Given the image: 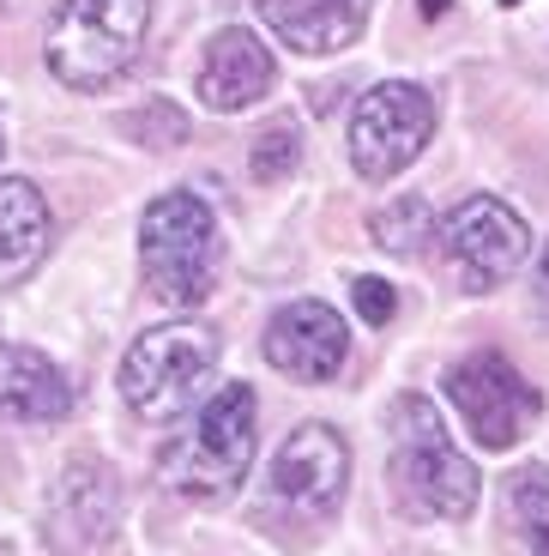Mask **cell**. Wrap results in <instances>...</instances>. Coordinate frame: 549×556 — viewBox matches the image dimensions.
Returning <instances> with one entry per match:
<instances>
[{
  "label": "cell",
  "instance_id": "1",
  "mask_svg": "<svg viewBox=\"0 0 549 556\" xmlns=\"http://www.w3.org/2000/svg\"><path fill=\"white\" fill-rule=\"evenodd\" d=\"M218 218L200 194H157L139 218V266L164 308H200L218 285Z\"/></svg>",
  "mask_w": 549,
  "mask_h": 556
},
{
  "label": "cell",
  "instance_id": "2",
  "mask_svg": "<svg viewBox=\"0 0 549 556\" xmlns=\"http://www.w3.org/2000/svg\"><path fill=\"white\" fill-rule=\"evenodd\" d=\"M152 25V0H61L42 37V61L67 91H103L133 67Z\"/></svg>",
  "mask_w": 549,
  "mask_h": 556
},
{
  "label": "cell",
  "instance_id": "3",
  "mask_svg": "<svg viewBox=\"0 0 549 556\" xmlns=\"http://www.w3.org/2000/svg\"><path fill=\"white\" fill-rule=\"evenodd\" d=\"M393 490L411 502V515L429 520H465L477 508V466L454 447L423 393H405L393 405Z\"/></svg>",
  "mask_w": 549,
  "mask_h": 556
},
{
  "label": "cell",
  "instance_id": "4",
  "mask_svg": "<svg viewBox=\"0 0 549 556\" xmlns=\"http://www.w3.org/2000/svg\"><path fill=\"white\" fill-rule=\"evenodd\" d=\"M254 417H260L254 388H242V381L218 388L206 400V412L188 424V435H176V442L157 454L164 484L181 490V496H193V502L230 496L247 478V459H254Z\"/></svg>",
  "mask_w": 549,
  "mask_h": 556
},
{
  "label": "cell",
  "instance_id": "5",
  "mask_svg": "<svg viewBox=\"0 0 549 556\" xmlns=\"http://www.w3.org/2000/svg\"><path fill=\"white\" fill-rule=\"evenodd\" d=\"M212 369H218V333L200 327V320H169V327H152V333H139L127 345L122 400L145 424H169L200 400Z\"/></svg>",
  "mask_w": 549,
  "mask_h": 556
},
{
  "label": "cell",
  "instance_id": "6",
  "mask_svg": "<svg viewBox=\"0 0 549 556\" xmlns=\"http://www.w3.org/2000/svg\"><path fill=\"white\" fill-rule=\"evenodd\" d=\"M429 134H435L429 91L411 79H386L362 91L357 110H350V164L369 181H393L429 146Z\"/></svg>",
  "mask_w": 549,
  "mask_h": 556
},
{
  "label": "cell",
  "instance_id": "7",
  "mask_svg": "<svg viewBox=\"0 0 549 556\" xmlns=\"http://www.w3.org/2000/svg\"><path fill=\"white\" fill-rule=\"evenodd\" d=\"M447 400H454V412L465 417V430L483 447H513L544 417V388H532L501 351H477V357L454 363L447 369Z\"/></svg>",
  "mask_w": 549,
  "mask_h": 556
},
{
  "label": "cell",
  "instance_id": "8",
  "mask_svg": "<svg viewBox=\"0 0 549 556\" xmlns=\"http://www.w3.org/2000/svg\"><path fill=\"white\" fill-rule=\"evenodd\" d=\"M441 254L454 261V273L465 278V291H495L508 273L525 266V249H532V230L525 218L495 194H471L459 200L435 230Z\"/></svg>",
  "mask_w": 549,
  "mask_h": 556
},
{
  "label": "cell",
  "instance_id": "9",
  "mask_svg": "<svg viewBox=\"0 0 549 556\" xmlns=\"http://www.w3.org/2000/svg\"><path fill=\"white\" fill-rule=\"evenodd\" d=\"M122 527V484L103 459H73L49 490L42 532L61 556H103Z\"/></svg>",
  "mask_w": 549,
  "mask_h": 556
},
{
  "label": "cell",
  "instance_id": "10",
  "mask_svg": "<svg viewBox=\"0 0 549 556\" xmlns=\"http://www.w3.org/2000/svg\"><path fill=\"white\" fill-rule=\"evenodd\" d=\"M350 484V447L332 424H303L272 459V496L296 515H332Z\"/></svg>",
  "mask_w": 549,
  "mask_h": 556
},
{
  "label": "cell",
  "instance_id": "11",
  "mask_svg": "<svg viewBox=\"0 0 549 556\" xmlns=\"http://www.w3.org/2000/svg\"><path fill=\"white\" fill-rule=\"evenodd\" d=\"M344 351H350V333H344L339 308L315 303V296L284 303L266 327V363L296 381H332L344 369Z\"/></svg>",
  "mask_w": 549,
  "mask_h": 556
},
{
  "label": "cell",
  "instance_id": "12",
  "mask_svg": "<svg viewBox=\"0 0 549 556\" xmlns=\"http://www.w3.org/2000/svg\"><path fill=\"white\" fill-rule=\"evenodd\" d=\"M272 79H278L272 49L247 25H230L206 42V61H200V98H206V110H218V115L247 110V103H260L272 91Z\"/></svg>",
  "mask_w": 549,
  "mask_h": 556
},
{
  "label": "cell",
  "instance_id": "13",
  "mask_svg": "<svg viewBox=\"0 0 549 556\" xmlns=\"http://www.w3.org/2000/svg\"><path fill=\"white\" fill-rule=\"evenodd\" d=\"M73 412V381L37 345H0V417L61 424Z\"/></svg>",
  "mask_w": 549,
  "mask_h": 556
},
{
  "label": "cell",
  "instance_id": "14",
  "mask_svg": "<svg viewBox=\"0 0 549 556\" xmlns=\"http://www.w3.org/2000/svg\"><path fill=\"white\" fill-rule=\"evenodd\" d=\"M49 230H55V218H49V200H42L37 181H25V176L0 181V291L25 285L42 266Z\"/></svg>",
  "mask_w": 549,
  "mask_h": 556
},
{
  "label": "cell",
  "instance_id": "15",
  "mask_svg": "<svg viewBox=\"0 0 549 556\" xmlns=\"http://www.w3.org/2000/svg\"><path fill=\"white\" fill-rule=\"evenodd\" d=\"M266 25L296 55H339L369 30V0H266Z\"/></svg>",
  "mask_w": 549,
  "mask_h": 556
},
{
  "label": "cell",
  "instance_id": "16",
  "mask_svg": "<svg viewBox=\"0 0 549 556\" xmlns=\"http://www.w3.org/2000/svg\"><path fill=\"white\" fill-rule=\"evenodd\" d=\"M374 242H381L386 254H417L429 237H435V212L423 206L417 194H398V206H381L369 218Z\"/></svg>",
  "mask_w": 549,
  "mask_h": 556
},
{
  "label": "cell",
  "instance_id": "17",
  "mask_svg": "<svg viewBox=\"0 0 549 556\" xmlns=\"http://www.w3.org/2000/svg\"><path fill=\"white\" fill-rule=\"evenodd\" d=\"M296 164H303V127H296V122H272L260 139H254V152H247V169H254L260 188L290 181V176H296Z\"/></svg>",
  "mask_w": 549,
  "mask_h": 556
},
{
  "label": "cell",
  "instance_id": "18",
  "mask_svg": "<svg viewBox=\"0 0 549 556\" xmlns=\"http://www.w3.org/2000/svg\"><path fill=\"white\" fill-rule=\"evenodd\" d=\"M122 134L133 139V146H152V152H169V146H181V139H188V115H181L169 98H157V103H145V110L122 115Z\"/></svg>",
  "mask_w": 549,
  "mask_h": 556
},
{
  "label": "cell",
  "instance_id": "19",
  "mask_svg": "<svg viewBox=\"0 0 549 556\" xmlns=\"http://www.w3.org/2000/svg\"><path fill=\"white\" fill-rule=\"evenodd\" d=\"M513 496H520L525 515V539H532V556H549V472H520L513 478Z\"/></svg>",
  "mask_w": 549,
  "mask_h": 556
},
{
  "label": "cell",
  "instance_id": "20",
  "mask_svg": "<svg viewBox=\"0 0 549 556\" xmlns=\"http://www.w3.org/2000/svg\"><path fill=\"white\" fill-rule=\"evenodd\" d=\"M350 303H357V315L369 320V327H386V320H393V308H398V291L386 285V278L362 273L357 285H350Z\"/></svg>",
  "mask_w": 549,
  "mask_h": 556
},
{
  "label": "cell",
  "instance_id": "21",
  "mask_svg": "<svg viewBox=\"0 0 549 556\" xmlns=\"http://www.w3.org/2000/svg\"><path fill=\"white\" fill-rule=\"evenodd\" d=\"M532 303H537V315L549 320V249L537 254V266H532Z\"/></svg>",
  "mask_w": 549,
  "mask_h": 556
},
{
  "label": "cell",
  "instance_id": "22",
  "mask_svg": "<svg viewBox=\"0 0 549 556\" xmlns=\"http://www.w3.org/2000/svg\"><path fill=\"white\" fill-rule=\"evenodd\" d=\"M417 13H423V18H441V13H447V0H417Z\"/></svg>",
  "mask_w": 549,
  "mask_h": 556
},
{
  "label": "cell",
  "instance_id": "23",
  "mask_svg": "<svg viewBox=\"0 0 549 556\" xmlns=\"http://www.w3.org/2000/svg\"><path fill=\"white\" fill-rule=\"evenodd\" d=\"M501 7H520V0H501Z\"/></svg>",
  "mask_w": 549,
  "mask_h": 556
},
{
  "label": "cell",
  "instance_id": "24",
  "mask_svg": "<svg viewBox=\"0 0 549 556\" xmlns=\"http://www.w3.org/2000/svg\"><path fill=\"white\" fill-rule=\"evenodd\" d=\"M0 152H7V134H0Z\"/></svg>",
  "mask_w": 549,
  "mask_h": 556
}]
</instances>
